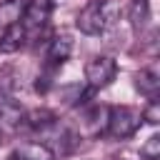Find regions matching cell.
<instances>
[{
    "label": "cell",
    "mask_w": 160,
    "mask_h": 160,
    "mask_svg": "<svg viewBox=\"0 0 160 160\" xmlns=\"http://www.w3.org/2000/svg\"><path fill=\"white\" fill-rule=\"evenodd\" d=\"M70 50H72V40L68 35H55L48 42V50H45V70L48 72L60 70L65 65V60L70 58Z\"/></svg>",
    "instance_id": "5"
},
{
    "label": "cell",
    "mask_w": 160,
    "mask_h": 160,
    "mask_svg": "<svg viewBox=\"0 0 160 160\" xmlns=\"http://www.w3.org/2000/svg\"><path fill=\"white\" fill-rule=\"evenodd\" d=\"M22 115L25 110L12 100L10 92H0V130L2 132H15L22 128Z\"/></svg>",
    "instance_id": "6"
},
{
    "label": "cell",
    "mask_w": 160,
    "mask_h": 160,
    "mask_svg": "<svg viewBox=\"0 0 160 160\" xmlns=\"http://www.w3.org/2000/svg\"><path fill=\"white\" fill-rule=\"evenodd\" d=\"M128 20H130L132 30L145 28V22L150 20V0H130V5H128Z\"/></svg>",
    "instance_id": "11"
},
{
    "label": "cell",
    "mask_w": 160,
    "mask_h": 160,
    "mask_svg": "<svg viewBox=\"0 0 160 160\" xmlns=\"http://www.w3.org/2000/svg\"><path fill=\"white\" fill-rule=\"evenodd\" d=\"M118 20H120V2L118 0H92L78 12L75 25L82 35H102Z\"/></svg>",
    "instance_id": "1"
},
{
    "label": "cell",
    "mask_w": 160,
    "mask_h": 160,
    "mask_svg": "<svg viewBox=\"0 0 160 160\" xmlns=\"http://www.w3.org/2000/svg\"><path fill=\"white\" fill-rule=\"evenodd\" d=\"M50 12H52V2L50 0H28L20 10V25L25 28L28 32V40L40 35L50 20Z\"/></svg>",
    "instance_id": "4"
},
{
    "label": "cell",
    "mask_w": 160,
    "mask_h": 160,
    "mask_svg": "<svg viewBox=\"0 0 160 160\" xmlns=\"http://www.w3.org/2000/svg\"><path fill=\"white\" fill-rule=\"evenodd\" d=\"M55 125H58V120L50 110H30V112L22 115V128L35 130V132H48Z\"/></svg>",
    "instance_id": "10"
},
{
    "label": "cell",
    "mask_w": 160,
    "mask_h": 160,
    "mask_svg": "<svg viewBox=\"0 0 160 160\" xmlns=\"http://www.w3.org/2000/svg\"><path fill=\"white\" fill-rule=\"evenodd\" d=\"M140 122H142L140 110L128 108V105H112L108 108V115H105V132L115 140H125L138 132Z\"/></svg>",
    "instance_id": "2"
},
{
    "label": "cell",
    "mask_w": 160,
    "mask_h": 160,
    "mask_svg": "<svg viewBox=\"0 0 160 160\" xmlns=\"http://www.w3.org/2000/svg\"><path fill=\"white\" fill-rule=\"evenodd\" d=\"M25 42H28V32L20 25V20H15V22L2 28V32H0V52H5V55L18 52L20 48H25Z\"/></svg>",
    "instance_id": "7"
},
{
    "label": "cell",
    "mask_w": 160,
    "mask_h": 160,
    "mask_svg": "<svg viewBox=\"0 0 160 160\" xmlns=\"http://www.w3.org/2000/svg\"><path fill=\"white\" fill-rule=\"evenodd\" d=\"M135 88L145 98H158V92H160V72L155 68H142L135 75Z\"/></svg>",
    "instance_id": "9"
},
{
    "label": "cell",
    "mask_w": 160,
    "mask_h": 160,
    "mask_svg": "<svg viewBox=\"0 0 160 160\" xmlns=\"http://www.w3.org/2000/svg\"><path fill=\"white\" fill-rule=\"evenodd\" d=\"M142 160H160V135H150L148 142L140 148Z\"/></svg>",
    "instance_id": "12"
},
{
    "label": "cell",
    "mask_w": 160,
    "mask_h": 160,
    "mask_svg": "<svg viewBox=\"0 0 160 160\" xmlns=\"http://www.w3.org/2000/svg\"><path fill=\"white\" fill-rule=\"evenodd\" d=\"M150 102L145 105V110L140 112V118L145 120V122H150V125H158L160 122V100L158 98H148Z\"/></svg>",
    "instance_id": "13"
},
{
    "label": "cell",
    "mask_w": 160,
    "mask_h": 160,
    "mask_svg": "<svg viewBox=\"0 0 160 160\" xmlns=\"http://www.w3.org/2000/svg\"><path fill=\"white\" fill-rule=\"evenodd\" d=\"M118 75V62L110 55H95L85 62V82L90 90L108 88Z\"/></svg>",
    "instance_id": "3"
},
{
    "label": "cell",
    "mask_w": 160,
    "mask_h": 160,
    "mask_svg": "<svg viewBox=\"0 0 160 160\" xmlns=\"http://www.w3.org/2000/svg\"><path fill=\"white\" fill-rule=\"evenodd\" d=\"M10 160H55V152L45 145V142H20L12 152H10Z\"/></svg>",
    "instance_id": "8"
},
{
    "label": "cell",
    "mask_w": 160,
    "mask_h": 160,
    "mask_svg": "<svg viewBox=\"0 0 160 160\" xmlns=\"http://www.w3.org/2000/svg\"><path fill=\"white\" fill-rule=\"evenodd\" d=\"M0 145H2V130H0Z\"/></svg>",
    "instance_id": "14"
}]
</instances>
